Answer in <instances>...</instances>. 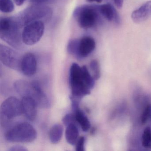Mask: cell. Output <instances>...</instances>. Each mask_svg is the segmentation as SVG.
Wrapping results in <instances>:
<instances>
[{
  "label": "cell",
  "instance_id": "16",
  "mask_svg": "<svg viewBox=\"0 0 151 151\" xmlns=\"http://www.w3.org/2000/svg\"><path fill=\"white\" fill-rule=\"evenodd\" d=\"M79 132L75 123L70 124L67 126L65 132L66 140L70 145H76L78 140Z\"/></svg>",
  "mask_w": 151,
  "mask_h": 151
},
{
  "label": "cell",
  "instance_id": "24",
  "mask_svg": "<svg viewBox=\"0 0 151 151\" xmlns=\"http://www.w3.org/2000/svg\"><path fill=\"white\" fill-rule=\"evenodd\" d=\"M85 139L84 137H81L78 140L76 144V151H85Z\"/></svg>",
  "mask_w": 151,
  "mask_h": 151
},
{
  "label": "cell",
  "instance_id": "8",
  "mask_svg": "<svg viewBox=\"0 0 151 151\" xmlns=\"http://www.w3.org/2000/svg\"><path fill=\"white\" fill-rule=\"evenodd\" d=\"M0 112L1 123H5L22 113V102L16 97H9L1 104Z\"/></svg>",
  "mask_w": 151,
  "mask_h": 151
},
{
  "label": "cell",
  "instance_id": "4",
  "mask_svg": "<svg viewBox=\"0 0 151 151\" xmlns=\"http://www.w3.org/2000/svg\"><path fill=\"white\" fill-rule=\"evenodd\" d=\"M37 137L35 128L27 122L17 124L7 131L5 135L6 140L10 142L29 143L34 141Z\"/></svg>",
  "mask_w": 151,
  "mask_h": 151
},
{
  "label": "cell",
  "instance_id": "26",
  "mask_svg": "<svg viewBox=\"0 0 151 151\" xmlns=\"http://www.w3.org/2000/svg\"><path fill=\"white\" fill-rule=\"evenodd\" d=\"M114 1L116 7L120 9L122 7L124 0H114Z\"/></svg>",
  "mask_w": 151,
  "mask_h": 151
},
{
  "label": "cell",
  "instance_id": "21",
  "mask_svg": "<svg viewBox=\"0 0 151 151\" xmlns=\"http://www.w3.org/2000/svg\"><path fill=\"white\" fill-rule=\"evenodd\" d=\"M78 40L74 39L70 40L68 44L67 50L70 54L76 56H77L78 44Z\"/></svg>",
  "mask_w": 151,
  "mask_h": 151
},
{
  "label": "cell",
  "instance_id": "28",
  "mask_svg": "<svg viewBox=\"0 0 151 151\" xmlns=\"http://www.w3.org/2000/svg\"><path fill=\"white\" fill-rule=\"evenodd\" d=\"M26 0H14V2L18 6H21L24 4Z\"/></svg>",
  "mask_w": 151,
  "mask_h": 151
},
{
  "label": "cell",
  "instance_id": "9",
  "mask_svg": "<svg viewBox=\"0 0 151 151\" xmlns=\"http://www.w3.org/2000/svg\"><path fill=\"white\" fill-rule=\"evenodd\" d=\"M22 58L16 51L12 48L1 44L0 60L7 67L14 70H21Z\"/></svg>",
  "mask_w": 151,
  "mask_h": 151
},
{
  "label": "cell",
  "instance_id": "13",
  "mask_svg": "<svg viewBox=\"0 0 151 151\" xmlns=\"http://www.w3.org/2000/svg\"><path fill=\"white\" fill-rule=\"evenodd\" d=\"M151 17V1H147L138 9L134 10L131 15L132 21L139 23L147 20Z\"/></svg>",
  "mask_w": 151,
  "mask_h": 151
},
{
  "label": "cell",
  "instance_id": "12",
  "mask_svg": "<svg viewBox=\"0 0 151 151\" xmlns=\"http://www.w3.org/2000/svg\"><path fill=\"white\" fill-rule=\"evenodd\" d=\"M22 112L29 121H33L37 116L38 106L31 98L23 97L22 101Z\"/></svg>",
  "mask_w": 151,
  "mask_h": 151
},
{
  "label": "cell",
  "instance_id": "22",
  "mask_svg": "<svg viewBox=\"0 0 151 151\" xmlns=\"http://www.w3.org/2000/svg\"><path fill=\"white\" fill-rule=\"evenodd\" d=\"M151 114V106L147 105L145 108L141 118V123L142 125H144L147 122L150 117Z\"/></svg>",
  "mask_w": 151,
  "mask_h": 151
},
{
  "label": "cell",
  "instance_id": "23",
  "mask_svg": "<svg viewBox=\"0 0 151 151\" xmlns=\"http://www.w3.org/2000/svg\"><path fill=\"white\" fill-rule=\"evenodd\" d=\"M76 122L74 114H66L63 119V122L65 126H67L70 124L74 123Z\"/></svg>",
  "mask_w": 151,
  "mask_h": 151
},
{
  "label": "cell",
  "instance_id": "29",
  "mask_svg": "<svg viewBox=\"0 0 151 151\" xmlns=\"http://www.w3.org/2000/svg\"><path fill=\"white\" fill-rule=\"evenodd\" d=\"M86 1L89 2H96L98 3H101L102 2V0H86Z\"/></svg>",
  "mask_w": 151,
  "mask_h": 151
},
{
  "label": "cell",
  "instance_id": "7",
  "mask_svg": "<svg viewBox=\"0 0 151 151\" xmlns=\"http://www.w3.org/2000/svg\"><path fill=\"white\" fill-rule=\"evenodd\" d=\"M45 29L42 21H36L27 24L22 32L23 43L29 46L37 44L43 37Z\"/></svg>",
  "mask_w": 151,
  "mask_h": 151
},
{
  "label": "cell",
  "instance_id": "1",
  "mask_svg": "<svg viewBox=\"0 0 151 151\" xmlns=\"http://www.w3.org/2000/svg\"><path fill=\"white\" fill-rule=\"evenodd\" d=\"M95 79L86 66L72 63L70 70L69 81L72 96L81 98L91 93Z\"/></svg>",
  "mask_w": 151,
  "mask_h": 151
},
{
  "label": "cell",
  "instance_id": "3",
  "mask_svg": "<svg viewBox=\"0 0 151 151\" xmlns=\"http://www.w3.org/2000/svg\"><path fill=\"white\" fill-rule=\"evenodd\" d=\"M22 27L17 19L3 17L0 20V37L9 45L16 49H21L22 46Z\"/></svg>",
  "mask_w": 151,
  "mask_h": 151
},
{
  "label": "cell",
  "instance_id": "20",
  "mask_svg": "<svg viewBox=\"0 0 151 151\" xmlns=\"http://www.w3.org/2000/svg\"><path fill=\"white\" fill-rule=\"evenodd\" d=\"M90 69L94 79L95 80H98L100 78L101 71L99 63L98 60H93L91 61L90 63Z\"/></svg>",
  "mask_w": 151,
  "mask_h": 151
},
{
  "label": "cell",
  "instance_id": "11",
  "mask_svg": "<svg viewBox=\"0 0 151 151\" xmlns=\"http://www.w3.org/2000/svg\"><path fill=\"white\" fill-rule=\"evenodd\" d=\"M37 70V60L33 54L28 53L24 55L21 64V71L27 76L35 75Z\"/></svg>",
  "mask_w": 151,
  "mask_h": 151
},
{
  "label": "cell",
  "instance_id": "2",
  "mask_svg": "<svg viewBox=\"0 0 151 151\" xmlns=\"http://www.w3.org/2000/svg\"><path fill=\"white\" fill-rule=\"evenodd\" d=\"M14 87L17 93L22 97L32 99L38 107L44 109L50 107V104L47 96L37 81L30 83L25 80H18L15 82Z\"/></svg>",
  "mask_w": 151,
  "mask_h": 151
},
{
  "label": "cell",
  "instance_id": "6",
  "mask_svg": "<svg viewBox=\"0 0 151 151\" xmlns=\"http://www.w3.org/2000/svg\"><path fill=\"white\" fill-rule=\"evenodd\" d=\"M98 8L84 6L75 11V16L82 29H89L95 25L98 19Z\"/></svg>",
  "mask_w": 151,
  "mask_h": 151
},
{
  "label": "cell",
  "instance_id": "19",
  "mask_svg": "<svg viewBox=\"0 0 151 151\" xmlns=\"http://www.w3.org/2000/svg\"><path fill=\"white\" fill-rule=\"evenodd\" d=\"M14 6L12 0H0V10L4 13H11Z\"/></svg>",
  "mask_w": 151,
  "mask_h": 151
},
{
  "label": "cell",
  "instance_id": "25",
  "mask_svg": "<svg viewBox=\"0 0 151 151\" xmlns=\"http://www.w3.org/2000/svg\"><path fill=\"white\" fill-rule=\"evenodd\" d=\"M9 151H27L28 149L22 145H14L11 147L8 150Z\"/></svg>",
  "mask_w": 151,
  "mask_h": 151
},
{
  "label": "cell",
  "instance_id": "15",
  "mask_svg": "<svg viewBox=\"0 0 151 151\" xmlns=\"http://www.w3.org/2000/svg\"><path fill=\"white\" fill-rule=\"evenodd\" d=\"M76 122L80 125L82 130L85 132L88 131L91 127V123L83 112L78 107L73 110Z\"/></svg>",
  "mask_w": 151,
  "mask_h": 151
},
{
  "label": "cell",
  "instance_id": "14",
  "mask_svg": "<svg viewBox=\"0 0 151 151\" xmlns=\"http://www.w3.org/2000/svg\"><path fill=\"white\" fill-rule=\"evenodd\" d=\"M99 12L109 21H114L116 24H119L120 18L117 11L110 4H106L98 6Z\"/></svg>",
  "mask_w": 151,
  "mask_h": 151
},
{
  "label": "cell",
  "instance_id": "17",
  "mask_svg": "<svg viewBox=\"0 0 151 151\" xmlns=\"http://www.w3.org/2000/svg\"><path fill=\"white\" fill-rule=\"evenodd\" d=\"M63 128L62 125L56 124L52 126L49 132V140L51 143L56 144L60 142L62 137Z\"/></svg>",
  "mask_w": 151,
  "mask_h": 151
},
{
  "label": "cell",
  "instance_id": "10",
  "mask_svg": "<svg viewBox=\"0 0 151 151\" xmlns=\"http://www.w3.org/2000/svg\"><path fill=\"white\" fill-rule=\"evenodd\" d=\"M96 43L91 37H85L78 40V59H83L88 56L95 48Z\"/></svg>",
  "mask_w": 151,
  "mask_h": 151
},
{
  "label": "cell",
  "instance_id": "18",
  "mask_svg": "<svg viewBox=\"0 0 151 151\" xmlns=\"http://www.w3.org/2000/svg\"><path fill=\"white\" fill-rule=\"evenodd\" d=\"M142 145L145 148H150L151 147V129L150 127L145 128L142 134L141 139Z\"/></svg>",
  "mask_w": 151,
  "mask_h": 151
},
{
  "label": "cell",
  "instance_id": "5",
  "mask_svg": "<svg viewBox=\"0 0 151 151\" xmlns=\"http://www.w3.org/2000/svg\"><path fill=\"white\" fill-rule=\"evenodd\" d=\"M52 14V11L50 8L36 5L26 9L17 20L22 27L36 21H47L51 18Z\"/></svg>",
  "mask_w": 151,
  "mask_h": 151
},
{
  "label": "cell",
  "instance_id": "27",
  "mask_svg": "<svg viewBox=\"0 0 151 151\" xmlns=\"http://www.w3.org/2000/svg\"><path fill=\"white\" fill-rule=\"evenodd\" d=\"M49 0H30L31 2L36 5H40L42 3H45Z\"/></svg>",
  "mask_w": 151,
  "mask_h": 151
}]
</instances>
